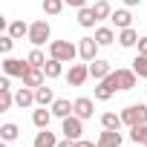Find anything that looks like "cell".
<instances>
[{"label":"cell","instance_id":"31","mask_svg":"<svg viewBox=\"0 0 147 147\" xmlns=\"http://www.w3.org/2000/svg\"><path fill=\"white\" fill-rule=\"evenodd\" d=\"M26 61H29V66H40V69H43V63H46L49 58H46V55H43V52H40L38 46H35V49H32V52L26 55Z\"/></svg>","mask_w":147,"mask_h":147},{"label":"cell","instance_id":"37","mask_svg":"<svg viewBox=\"0 0 147 147\" xmlns=\"http://www.w3.org/2000/svg\"><path fill=\"white\" fill-rule=\"evenodd\" d=\"M58 147H75V141H72V138H63V141H58Z\"/></svg>","mask_w":147,"mask_h":147},{"label":"cell","instance_id":"39","mask_svg":"<svg viewBox=\"0 0 147 147\" xmlns=\"http://www.w3.org/2000/svg\"><path fill=\"white\" fill-rule=\"evenodd\" d=\"M121 147H124V144H121Z\"/></svg>","mask_w":147,"mask_h":147},{"label":"cell","instance_id":"14","mask_svg":"<svg viewBox=\"0 0 147 147\" xmlns=\"http://www.w3.org/2000/svg\"><path fill=\"white\" fill-rule=\"evenodd\" d=\"M35 101H38V107H52V104H55V92H52V87L40 84V87L35 90Z\"/></svg>","mask_w":147,"mask_h":147},{"label":"cell","instance_id":"4","mask_svg":"<svg viewBox=\"0 0 147 147\" xmlns=\"http://www.w3.org/2000/svg\"><path fill=\"white\" fill-rule=\"evenodd\" d=\"M115 90H118V84H115V72H110V75H107L104 81H98V87L92 90V98H95V101H110V98L115 95Z\"/></svg>","mask_w":147,"mask_h":147},{"label":"cell","instance_id":"8","mask_svg":"<svg viewBox=\"0 0 147 147\" xmlns=\"http://www.w3.org/2000/svg\"><path fill=\"white\" fill-rule=\"evenodd\" d=\"M29 69V61H20V58H6L3 61V72L9 78H23Z\"/></svg>","mask_w":147,"mask_h":147},{"label":"cell","instance_id":"3","mask_svg":"<svg viewBox=\"0 0 147 147\" xmlns=\"http://www.w3.org/2000/svg\"><path fill=\"white\" fill-rule=\"evenodd\" d=\"M49 35H52V26H49V20H35V23H29V40L35 43V46H43L46 40H49Z\"/></svg>","mask_w":147,"mask_h":147},{"label":"cell","instance_id":"9","mask_svg":"<svg viewBox=\"0 0 147 147\" xmlns=\"http://www.w3.org/2000/svg\"><path fill=\"white\" fill-rule=\"evenodd\" d=\"M20 81H23V87H32V90H38L40 84H46V72H43L40 66H29V69H26V75H23Z\"/></svg>","mask_w":147,"mask_h":147},{"label":"cell","instance_id":"13","mask_svg":"<svg viewBox=\"0 0 147 147\" xmlns=\"http://www.w3.org/2000/svg\"><path fill=\"white\" fill-rule=\"evenodd\" d=\"M15 104H18L20 110L35 107V104H38V101H35V90H32V87H20V90L15 92Z\"/></svg>","mask_w":147,"mask_h":147},{"label":"cell","instance_id":"2","mask_svg":"<svg viewBox=\"0 0 147 147\" xmlns=\"http://www.w3.org/2000/svg\"><path fill=\"white\" fill-rule=\"evenodd\" d=\"M121 121H124L127 127L147 124V104H130V107H124V113H121Z\"/></svg>","mask_w":147,"mask_h":147},{"label":"cell","instance_id":"11","mask_svg":"<svg viewBox=\"0 0 147 147\" xmlns=\"http://www.w3.org/2000/svg\"><path fill=\"white\" fill-rule=\"evenodd\" d=\"M52 110V115L55 118H66V115H72V113H75V101H69V98H55V104L49 107Z\"/></svg>","mask_w":147,"mask_h":147},{"label":"cell","instance_id":"28","mask_svg":"<svg viewBox=\"0 0 147 147\" xmlns=\"http://www.w3.org/2000/svg\"><path fill=\"white\" fill-rule=\"evenodd\" d=\"M130 138H133L136 144H147V124H136V127H130Z\"/></svg>","mask_w":147,"mask_h":147},{"label":"cell","instance_id":"23","mask_svg":"<svg viewBox=\"0 0 147 147\" xmlns=\"http://www.w3.org/2000/svg\"><path fill=\"white\" fill-rule=\"evenodd\" d=\"M35 147H58L55 133H49V127H46V130H40V133L35 136Z\"/></svg>","mask_w":147,"mask_h":147},{"label":"cell","instance_id":"26","mask_svg":"<svg viewBox=\"0 0 147 147\" xmlns=\"http://www.w3.org/2000/svg\"><path fill=\"white\" fill-rule=\"evenodd\" d=\"M6 32H9V35H12V38H15V40H20V38H23V35H29V26H26V23H23V20H12V23H9V29H6Z\"/></svg>","mask_w":147,"mask_h":147},{"label":"cell","instance_id":"7","mask_svg":"<svg viewBox=\"0 0 147 147\" xmlns=\"http://www.w3.org/2000/svg\"><path fill=\"white\" fill-rule=\"evenodd\" d=\"M87 78H90V63H72V66H69V72H66L69 87H81Z\"/></svg>","mask_w":147,"mask_h":147},{"label":"cell","instance_id":"27","mask_svg":"<svg viewBox=\"0 0 147 147\" xmlns=\"http://www.w3.org/2000/svg\"><path fill=\"white\" fill-rule=\"evenodd\" d=\"M63 6H66V0H43V12H46L49 18L61 15V12H63Z\"/></svg>","mask_w":147,"mask_h":147},{"label":"cell","instance_id":"38","mask_svg":"<svg viewBox=\"0 0 147 147\" xmlns=\"http://www.w3.org/2000/svg\"><path fill=\"white\" fill-rule=\"evenodd\" d=\"M141 0H124V6H138Z\"/></svg>","mask_w":147,"mask_h":147},{"label":"cell","instance_id":"33","mask_svg":"<svg viewBox=\"0 0 147 147\" xmlns=\"http://www.w3.org/2000/svg\"><path fill=\"white\" fill-rule=\"evenodd\" d=\"M12 46H15V38L6 32V35H0V52H3V55H9L12 52Z\"/></svg>","mask_w":147,"mask_h":147},{"label":"cell","instance_id":"22","mask_svg":"<svg viewBox=\"0 0 147 147\" xmlns=\"http://www.w3.org/2000/svg\"><path fill=\"white\" fill-rule=\"evenodd\" d=\"M43 72H46V78H61V75H63V61L49 58V61L43 63Z\"/></svg>","mask_w":147,"mask_h":147},{"label":"cell","instance_id":"1","mask_svg":"<svg viewBox=\"0 0 147 147\" xmlns=\"http://www.w3.org/2000/svg\"><path fill=\"white\" fill-rule=\"evenodd\" d=\"M78 55V46L75 43H69V40H52L49 43V58H58L63 63H72Z\"/></svg>","mask_w":147,"mask_h":147},{"label":"cell","instance_id":"15","mask_svg":"<svg viewBox=\"0 0 147 147\" xmlns=\"http://www.w3.org/2000/svg\"><path fill=\"white\" fill-rule=\"evenodd\" d=\"M92 110H95V107H92V98H87V95L75 98V115H78V118H84V121L92 118Z\"/></svg>","mask_w":147,"mask_h":147},{"label":"cell","instance_id":"25","mask_svg":"<svg viewBox=\"0 0 147 147\" xmlns=\"http://www.w3.org/2000/svg\"><path fill=\"white\" fill-rule=\"evenodd\" d=\"M18 136H20V127L12 124V121H6L3 127H0V138H3V141H15Z\"/></svg>","mask_w":147,"mask_h":147},{"label":"cell","instance_id":"21","mask_svg":"<svg viewBox=\"0 0 147 147\" xmlns=\"http://www.w3.org/2000/svg\"><path fill=\"white\" fill-rule=\"evenodd\" d=\"M118 43H121V46H127V49H130V46H136V43H138V32H136L133 26L118 29Z\"/></svg>","mask_w":147,"mask_h":147},{"label":"cell","instance_id":"16","mask_svg":"<svg viewBox=\"0 0 147 147\" xmlns=\"http://www.w3.org/2000/svg\"><path fill=\"white\" fill-rule=\"evenodd\" d=\"M110 20H113L115 29H127V26H133V15H130L127 9H115V12L110 15Z\"/></svg>","mask_w":147,"mask_h":147},{"label":"cell","instance_id":"6","mask_svg":"<svg viewBox=\"0 0 147 147\" xmlns=\"http://www.w3.org/2000/svg\"><path fill=\"white\" fill-rule=\"evenodd\" d=\"M98 46H101V43H98L95 38H81V40H78V58H81L84 63H92V61L98 58Z\"/></svg>","mask_w":147,"mask_h":147},{"label":"cell","instance_id":"29","mask_svg":"<svg viewBox=\"0 0 147 147\" xmlns=\"http://www.w3.org/2000/svg\"><path fill=\"white\" fill-rule=\"evenodd\" d=\"M92 12H95V18H98V20H104V18H110V15H113V9H110L107 0H95V3H92Z\"/></svg>","mask_w":147,"mask_h":147},{"label":"cell","instance_id":"19","mask_svg":"<svg viewBox=\"0 0 147 147\" xmlns=\"http://www.w3.org/2000/svg\"><path fill=\"white\" fill-rule=\"evenodd\" d=\"M95 23H98V18H95L92 6H84V9H78V26L90 29V26H95Z\"/></svg>","mask_w":147,"mask_h":147},{"label":"cell","instance_id":"5","mask_svg":"<svg viewBox=\"0 0 147 147\" xmlns=\"http://www.w3.org/2000/svg\"><path fill=\"white\" fill-rule=\"evenodd\" d=\"M61 133H63V138L78 141V138H81V133H84V118H78L75 113L66 115V118H63V124H61Z\"/></svg>","mask_w":147,"mask_h":147},{"label":"cell","instance_id":"36","mask_svg":"<svg viewBox=\"0 0 147 147\" xmlns=\"http://www.w3.org/2000/svg\"><path fill=\"white\" fill-rule=\"evenodd\" d=\"M75 147H98V141L92 144V141H87V138H78V141H75Z\"/></svg>","mask_w":147,"mask_h":147},{"label":"cell","instance_id":"24","mask_svg":"<svg viewBox=\"0 0 147 147\" xmlns=\"http://www.w3.org/2000/svg\"><path fill=\"white\" fill-rule=\"evenodd\" d=\"M121 124H124V121H121V115H115V113H104V115H101V127H104V130H121Z\"/></svg>","mask_w":147,"mask_h":147},{"label":"cell","instance_id":"12","mask_svg":"<svg viewBox=\"0 0 147 147\" xmlns=\"http://www.w3.org/2000/svg\"><path fill=\"white\" fill-rule=\"evenodd\" d=\"M110 72H113V66H110V61H104V58H95V61L90 63V75H92L95 81H104Z\"/></svg>","mask_w":147,"mask_h":147},{"label":"cell","instance_id":"18","mask_svg":"<svg viewBox=\"0 0 147 147\" xmlns=\"http://www.w3.org/2000/svg\"><path fill=\"white\" fill-rule=\"evenodd\" d=\"M98 147H121V133L118 130H104L98 136Z\"/></svg>","mask_w":147,"mask_h":147},{"label":"cell","instance_id":"35","mask_svg":"<svg viewBox=\"0 0 147 147\" xmlns=\"http://www.w3.org/2000/svg\"><path fill=\"white\" fill-rule=\"evenodd\" d=\"M136 46H138V55H147V38H138Z\"/></svg>","mask_w":147,"mask_h":147},{"label":"cell","instance_id":"30","mask_svg":"<svg viewBox=\"0 0 147 147\" xmlns=\"http://www.w3.org/2000/svg\"><path fill=\"white\" fill-rule=\"evenodd\" d=\"M133 69H136V75L147 81V55H136L133 58Z\"/></svg>","mask_w":147,"mask_h":147},{"label":"cell","instance_id":"10","mask_svg":"<svg viewBox=\"0 0 147 147\" xmlns=\"http://www.w3.org/2000/svg\"><path fill=\"white\" fill-rule=\"evenodd\" d=\"M115 84H118V90H136V84H138L136 69H115Z\"/></svg>","mask_w":147,"mask_h":147},{"label":"cell","instance_id":"20","mask_svg":"<svg viewBox=\"0 0 147 147\" xmlns=\"http://www.w3.org/2000/svg\"><path fill=\"white\" fill-rule=\"evenodd\" d=\"M92 38H95V40H98L101 46H110V43H115V40H118V38H115V32H113L110 26H98Z\"/></svg>","mask_w":147,"mask_h":147},{"label":"cell","instance_id":"17","mask_svg":"<svg viewBox=\"0 0 147 147\" xmlns=\"http://www.w3.org/2000/svg\"><path fill=\"white\" fill-rule=\"evenodd\" d=\"M49 121H52V110H46V107H38V110L32 113V124H35L38 130H46V127H49Z\"/></svg>","mask_w":147,"mask_h":147},{"label":"cell","instance_id":"32","mask_svg":"<svg viewBox=\"0 0 147 147\" xmlns=\"http://www.w3.org/2000/svg\"><path fill=\"white\" fill-rule=\"evenodd\" d=\"M15 104V95H12V87L9 90H0V113H6L9 107Z\"/></svg>","mask_w":147,"mask_h":147},{"label":"cell","instance_id":"34","mask_svg":"<svg viewBox=\"0 0 147 147\" xmlns=\"http://www.w3.org/2000/svg\"><path fill=\"white\" fill-rule=\"evenodd\" d=\"M66 6H72V9H84L87 0H66Z\"/></svg>","mask_w":147,"mask_h":147}]
</instances>
